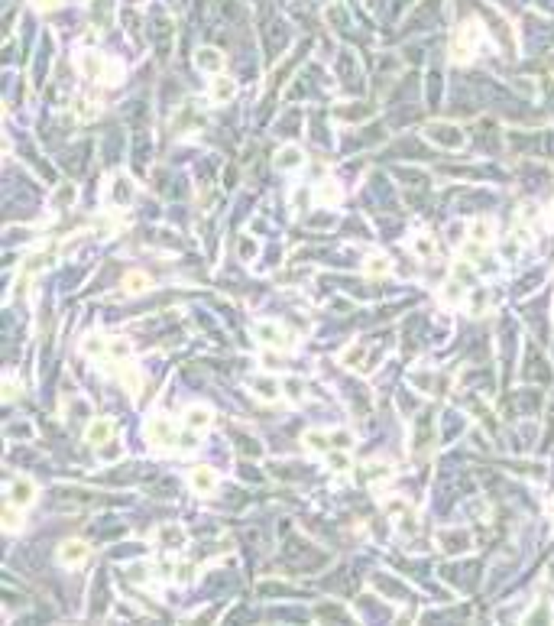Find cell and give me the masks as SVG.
Listing matches in <instances>:
<instances>
[{
	"instance_id": "1",
	"label": "cell",
	"mask_w": 554,
	"mask_h": 626,
	"mask_svg": "<svg viewBox=\"0 0 554 626\" xmlns=\"http://www.w3.org/2000/svg\"><path fill=\"white\" fill-rule=\"evenodd\" d=\"M198 65L201 68H221V55L214 49H204V53H198Z\"/></svg>"
}]
</instances>
